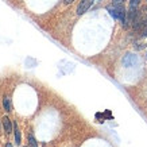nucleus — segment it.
<instances>
[{"label": "nucleus", "mask_w": 147, "mask_h": 147, "mask_svg": "<svg viewBox=\"0 0 147 147\" xmlns=\"http://www.w3.org/2000/svg\"><path fill=\"white\" fill-rule=\"evenodd\" d=\"M146 22H147V8L143 7V8L136 11V15H135V18L131 24L134 26L135 30H142L144 24H146Z\"/></svg>", "instance_id": "nucleus-1"}, {"label": "nucleus", "mask_w": 147, "mask_h": 147, "mask_svg": "<svg viewBox=\"0 0 147 147\" xmlns=\"http://www.w3.org/2000/svg\"><path fill=\"white\" fill-rule=\"evenodd\" d=\"M139 7V0H131L129 1V8H128V22L132 23L135 15H136V11H138Z\"/></svg>", "instance_id": "nucleus-2"}, {"label": "nucleus", "mask_w": 147, "mask_h": 147, "mask_svg": "<svg viewBox=\"0 0 147 147\" xmlns=\"http://www.w3.org/2000/svg\"><path fill=\"white\" fill-rule=\"evenodd\" d=\"M94 0H82L80 4H78V7H77V15H84L88 9L92 7V4H93Z\"/></svg>", "instance_id": "nucleus-3"}, {"label": "nucleus", "mask_w": 147, "mask_h": 147, "mask_svg": "<svg viewBox=\"0 0 147 147\" xmlns=\"http://www.w3.org/2000/svg\"><path fill=\"white\" fill-rule=\"evenodd\" d=\"M123 62H124L125 66H134L135 63L138 62V58L135 57V55H132V54H127L125 55V58L123 59Z\"/></svg>", "instance_id": "nucleus-4"}, {"label": "nucleus", "mask_w": 147, "mask_h": 147, "mask_svg": "<svg viewBox=\"0 0 147 147\" xmlns=\"http://www.w3.org/2000/svg\"><path fill=\"white\" fill-rule=\"evenodd\" d=\"M1 121H3V127H4V131L7 132V134H11V132H12V123H11V120H9L7 116H4Z\"/></svg>", "instance_id": "nucleus-5"}, {"label": "nucleus", "mask_w": 147, "mask_h": 147, "mask_svg": "<svg viewBox=\"0 0 147 147\" xmlns=\"http://www.w3.org/2000/svg\"><path fill=\"white\" fill-rule=\"evenodd\" d=\"M13 127H15V129H13V132H15V142H16V144H20V131L18 128V124L13 123Z\"/></svg>", "instance_id": "nucleus-6"}, {"label": "nucleus", "mask_w": 147, "mask_h": 147, "mask_svg": "<svg viewBox=\"0 0 147 147\" xmlns=\"http://www.w3.org/2000/svg\"><path fill=\"white\" fill-rule=\"evenodd\" d=\"M3 107H4V109L7 112L11 111V102H9V98L8 97H4V98H3Z\"/></svg>", "instance_id": "nucleus-7"}, {"label": "nucleus", "mask_w": 147, "mask_h": 147, "mask_svg": "<svg viewBox=\"0 0 147 147\" xmlns=\"http://www.w3.org/2000/svg\"><path fill=\"white\" fill-rule=\"evenodd\" d=\"M30 146H31V147H36V142H35V139H34V136H32V135H30Z\"/></svg>", "instance_id": "nucleus-8"}, {"label": "nucleus", "mask_w": 147, "mask_h": 147, "mask_svg": "<svg viewBox=\"0 0 147 147\" xmlns=\"http://www.w3.org/2000/svg\"><path fill=\"white\" fill-rule=\"evenodd\" d=\"M142 31H143L142 35H143V36H147V22H146V24H144V27L142 28Z\"/></svg>", "instance_id": "nucleus-9"}, {"label": "nucleus", "mask_w": 147, "mask_h": 147, "mask_svg": "<svg viewBox=\"0 0 147 147\" xmlns=\"http://www.w3.org/2000/svg\"><path fill=\"white\" fill-rule=\"evenodd\" d=\"M123 1H125V0H113V5H116V4H123Z\"/></svg>", "instance_id": "nucleus-10"}, {"label": "nucleus", "mask_w": 147, "mask_h": 147, "mask_svg": "<svg viewBox=\"0 0 147 147\" xmlns=\"http://www.w3.org/2000/svg\"><path fill=\"white\" fill-rule=\"evenodd\" d=\"M73 1H74V0H63V3H65V4H71Z\"/></svg>", "instance_id": "nucleus-11"}, {"label": "nucleus", "mask_w": 147, "mask_h": 147, "mask_svg": "<svg viewBox=\"0 0 147 147\" xmlns=\"http://www.w3.org/2000/svg\"><path fill=\"white\" fill-rule=\"evenodd\" d=\"M5 147H12V146H11V144H9V143H8V144H7V146H5Z\"/></svg>", "instance_id": "nucleus-12"}]
</instances>
